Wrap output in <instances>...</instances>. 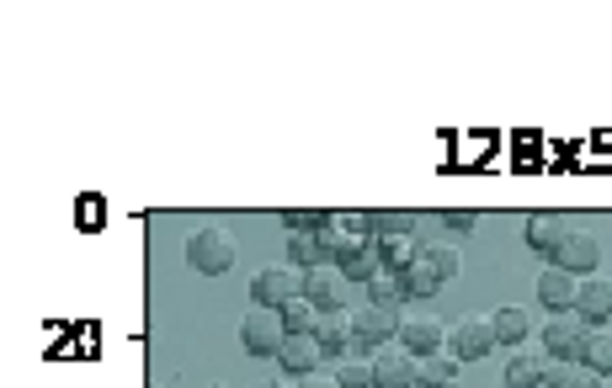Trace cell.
I'll list each match as a JSON object with an SVG mask.
<instances>
[{
    "instance_id": "obj_1",
    "label": "cell",
    "mask_w": 612,
    "mask_h": 388,
    "mask_svg": "<svg viewBox=\"0 0 612 388\" xmlns=\"http://www.w3.org/2000/svg\"><path fill=\"white\" fill-rule=\"evenodd\" d=\"M186 261L203 271V277H224V271L235 267V235L218 229V224L197 229V235L186 239Z\"/></svg>"
},
{
    "instance_id": "obj_2",
    "label": "cell",
    "mask_w": 612,
    "mask_h": 388,
    "mask_svg": "<svg viewBox=\"0 0 612 388\" xmlns=\"http://www.w3.org/2000/svg\"><path fill=\"white\" fill-rule=\"evenodd\" d=\"M591 330L576 309H565V314H554L549 325H544V346H549L554 362H586V346H591Z\"/></svg>"
},
{
    "instance_id": "obj_3",
    "label": "cell",
    "mask_w": 612,
    "mask_h": 388,
    "mask_svg": "<svg viewBox=\"0 0 612 388\" xmlns=\"http://www.w3.org/2000/svg\"><path fill=\"white\" fill-rule=\"evenodd\" d=\"M282 341H288V325H282L277 309H250V314L240 320V346L250 352V357H277Z\"/></svg>"
},
{
    "instance_id": "obj_4",
    "label": "cell",
    "mask_w": 612,
    "mask_h": 388,
    "mask_svg": "<svg viewBox=\"0 0 612 388\" xmlns=\"http://www.w3.org/2000/svg\"><path fill=\"white\" fill-rule=\"evenodd\" d=\"M250 299H256V309H282V303L304 299V271H299V267L261 271V277L250 282Z\"/></svg>"
},
{
    "instance_id": "obj_5",
    "label": "cell",
    "mask_w": 612,
    "mask_h": 388,
    "mask_svg": "<svg viewBox=\"0 0 612 388\" xmlns=\"http://www.w3.org/2000/svg\"><path fill=\"white\" fill-rule=\"evenodd\" d=\"M554 267L576 271V277H591V271L602 267V239L591 235V229H570V235L559 239V250H554Z\"/></svg>"
},
{
    "instance_id": "obj_6",
    "label": "cell",
    "mask_w": 612,
    "mask_h": 388,
    "mask_svg": "<svg viewBox=\"0 0 612 388\" xmlns=\"http://www.w3.org/2000/svg\"><path fill=\"white\" fill-rule=\"evenodd\" d=\"M304 299L320 309V314H336V309H346V277H341V267H331V261H320V267L304 271Z\"/></svg>"
},
{
    "instance_id": "obj_7",
    "label": "cell",
    "mask_w": 612,
    "mask_h": 388,
    "mask_svg": "<svg viewBox=\"0 0 612 388\" xmlns=\"http://www.w3.org/2000/svg\"><path fill=\"white\" fill-rule=\"evenodd\" d=\"M352 335H357V346H389L399 335L395 309H384V303H357V309H352Z\"/></svg>"
},
{
    "instance_id": "obj_8",
    "label": "cell",
    "mask_w": 612,
    "mask_h": 388,
    "mask_svg": "<svg viewBox=\"0 0 612 388\" xmlns=\"http://www.w3.org/2000/svg\"><path fill=\"white\" fill-rule=\"evenodd\" d=\"M399 341L410 346V357H437L442 346H448V325L442 320H431V314H410V320H399Z\"/></svg>"
},
{
    "instance_id": "obj_9",
    "label": "cell",
    "mask_w": 612,
    "mask_h": 388,
    "mask_svg": "<svg viewBox=\"0 0 612 388\" xmlns=\"http://www.w3.org/2000/svg\"><path fill=\"white\" fill-rule=\"evenodd\" d=\"M448 346H453L459 362H480V357H490V346H495V325H490V320H459V325L448 330Z\"/></svg>"
},
{
    "instance_id": "obj_10",
    "label": "cell",
    "mask_w": 612,
    "mask_h": 388,
    "mask_svg": "<svg viewBox=\"0 0 612 388\" xmlns=\"http://www.w3.org/2000/svg\"><path fill=\"white\" fill-rule=\"evenodd\" d=\"M373 388H416V357L395 352V346H378L373 352Z\"/></svg>"
},
{
    "instance_id": "obj_11",
    "label": "cell",
    "mask_w": 612,
    "mask_h": 388,
    "mask_svg": "<svg viewBox=\"0 0 612 388\" xmlns=\"http://www.w3.org/2000/svg\"><path fill=\"white\" fill-rule=\"evenodd\" d=\"M576 299H581V277L565 267H549L544 277H538V303H549L554 314H565V309H576Z\"/></svg>"
},
{
    "instance_id": "obj_12",
    "label": "cell",
    "mask_w": 612,
    "mask_h": 388,
    "mask_svg": "<svg viewBox=\"0 0 612 388\" xmlns=\"http://www.w3.org/2000/svg\"><path fill=\"white\" fill-rule=\"evenodd\" d=\"M314 341H320L325 362L346 357V346H357V335H352V314H346V309H336V314H320V320H314Z\"/></svg>"
},
{
    "instance_id": "obj_13",
    "label": "cell",
    "mask_w": 612,
    "mask_h": 388,
    "mask_svg": "<svg viewBox=\"0 0 612 388\" xmlns=\"http://www.w3.org/2000/svg\"><path fill=\"white\" fill-rule=\"evenodd\" d=\"M576 314H581L586 325H608V320H612V282H608V277H581Z\"/></svg>"
},
{
    "instance_id": "obj_14",
    "label": "cell",
    "mask_w": 612,
    "mask_h": 388,
    "mask_svg": "<svg viewBox=\"0 0 612 388\" xmlns=\"http://www.w3.org/2000/svg\"><path fill=\"white\" fill-rule=\"evenodd\" d=\"M277 362H282V373L309 378V373L325 362V352H320V341H314V335H288V341H282V352H277Z\"/></svg>"
},
{
    "instance_id": "obj_15",
    "label": "cell",
    "mask_w": 612,
    "mask_h": 388,
    "mask_svg": "<svg viewBox=\"0 0 612 388\" xmlns=\"http://www.w3.org/2000/svg\"><path fill=\"white\" fill-rule=\"evenodd\" d=\"M565 235H570V218H565V213H527V245H533V250L554 256Z\"/></svg>"
},
{
    "instance_id": "obj_16",
    "label": "cell",
    "mask_w": 612,
    "mask_h": 388,
    "mask_svg": "<svg viewBox=\"0 0 612 388\" xmlns=\"http://www.w3.org/2000/svg\"><path fill=\"white\" fill-rule=\"evenodd\" d=\"M416 388H459V357L437 352L416 362Z\"/></svg>"
},
{
    "instance_id": "obj_17",
    "label": "cell",
    "mask_w": 612,
    "mask_h": 388,
    "mask_svg": "<svg viewBox=\"0 0 612 388\" xmlns=\"http://www.w3.org/2000/svg\"><path fill=\"white\" fill-rule=\"evenodd\" d=\"M544 388H602V373L591 362H549V384Z\"/></svg>"
},
{
    "instance_id": "obj_18",
    "label": "cell",
    "mask_w": 612,
    "mask_h": 388,
    "mask_svg": "<svg viewBox=\"0 0 612 388\" xmlns=\"http://www.w3.org/2000/svg\"><path fill=\"white\" fill-rule=\"evenodd\" d=\"M373 250H378V267H384V271H395V277H399L405 267H410L416 256H421V245H416L410 235H389V239H378Z\"/></svg>"
},
{
    "instance_id": "obj_19",
    "label": "cell",
    "mask_w": 612,
    "mask_h": 388,
    "mask_svg": "<svg viewBox=\"0 0 612 388\" xmlns=\"http://www.w3.org/2000/svg\"><path fill=\"white\" fill-rule=\"evenodd\" d=\"M437 288H442V277H437V271H431L421 256H416L410 267L399 271V293H405V299H431Z\"/></svg>"
},
{
    "instance_id": "obj_20",
    "label": "cell",
    "mask_w": 612,
    "mask_h": 388,
    "mask_svg": "<svg viewBox=\"0 0 612 388\" xmlns=\"http://www.w3.org/2000/svg\"><path fill=\"white\" fill-rule=\"evenodd\" d=\"M490 325H495V341H501V346H522V341H527V330H533V320H527V309L512 303V309H495V320H490Z\"/></svg>"
},
{
    "instance_id": "obj_21",
    "label": "cell",
    "mask_w": 612,
    "mask_h": 388,
    "mask_svg": "<svg viewBox=\"0 0 612 388\" xmlns=\"http://www.w3.org/2000/svg\"><path fill=\"white\" fill-rule=\"evenodd\" d=\"M544 384H549V362H538V357L506 362V388H544Z\"/></svg>"
},
{
    "instance_id": "obj_22",
    "label": "cell",
    "mask_w": 612,
    "mask_h": 388,
    "mask_svg": "<svg viewBox=\"0 0 612 388\" xmlns=\"http://www.w3.org/2000/svg\"><path fill=\"white\" fill-rule=\"evenodd\" d=\"M373 235H378V239L416 235V213H410V208H378V213H373Z\"/></svg>"
},
{
    "instance_id": "obj_23",
    "label": "cell",
    "mask_w": 612,
    "mask_h": 388,
    "mask_svg": "<svg viewBox=\"0 0 612 388\" xmlns=\"http://www.w3.org/2000/svg\"><path fill=\"white\" fill-rule=\"evenodd\" d=\"M277 314H282V325H288V335H314V320H320V309H314L309 299L282 303Z\"/></svg>"
},
{
    "instance_id": "obj_24",
    "label": "cell",
    "mask_w": 612,
    "mask_h": 388,
    "mask_svg": "<svg viewBox=\"0 0 612 388\" xmlns=\"http://www.w3.org/2000/svg\"><path fill=\"white\" fill-rule=\"evenodd\" d=\"M421 261H427L442 282H453V277H459V267H463V256L453 250V245H421Z\"/></svg>"
},
{
    "instance_id": "obj_25",
    "label": "cell",
    "mask_w": 612,
    "mask_h": 388,
    "mask_svg": "<svg viewBox=\"0 0 612 388\" xmlns=\"http://www.w3.org/2000/svg\"><path fill=\"white\" fill-rule=\"evenodd\" d=\"M331 218H336V213H325V208H282V224H288L293 235H320Z\"/></svg>"
},
{
    "instance_id": "obj_26",
    "label": "cell",
    "mask_w": 612,
    "mask_h": 388,
    "mask_svg": "<svg viewBox=\"0 0 612 388\" xmlns=\"http://www.w3.org/2000/svg\"><path fill=\"white\" fill-rule=\"evenodd\" d=\"M325 256H320V239L314 235H293L288 239V267H299V271H309V267H320Z\"/></svg>"
},
{
    "instance_id": "obj_27",
    "label": "cell",
    "mask_w": 612,
    "mask_h": 388,
    "mask_svg": "<svg viewBox=\"0 0 612 388\" xmlns=\"http://www.w3.org/2000/svg\"><path fill=\"white\" fill-rule=\"evenodd\" d=\"M586 362H591V367H597V373H602V378H608L612 373V330H591V346H586Z\"/></svg>"
},
{
    "instance_id": "obj_28",
    "label": "cell",
    "mask_w": 612,
    "mask_h": 388,
    "mask_svg": "<svg viewBox=\"0 0 612 388\" xmlns=\"http://www.w3.org/2000/svg\"><path fill=\"white\" fill-rule=\"evenodd\" d=\"M399 299H405V293H399V277H395V271H378V277L367 282V303H384V309H395Z\"/></svg>"
},
{
    "instance_id": "obj_29",
    "label": "cell",
    "mask_w": 612,
    "mask_h": 388,
    "mask_svg": "<svg viewBox=\"0 0 612 388\" xmlns=\"http://www.w3.org/2000/svg\"><path fill=\"white\" fill-rule=\"evenodd\" d=\"M341 388H373V362H336L331 373Z\"/></svg>"
},
{
    "instance_id": "obj_30",
    "label": "cell",
    "mask_w": 612,
    "mask_h": 388,
    "mask_svg": "<svg viewBox=\"0 0 612 388\" xmlns=\"http://www.w3.org/2000/svg\"><path fill=\"white\" fill-rule=\"evenodd\" d=\"M336 224L346 229V235H373V213H363V208H346V213H336Z\"/></svg>"
},
{
    "instance_id": "obj_31",
    "label": "cell",
    "mask_w": 612,
    "mask_h": 388,
    "mask_svg": "<svg viewBox=\"0 0 612 388\" xmlns=\"http://www.w3.org/2000/svg\"><path fill=\"white\" fill-rule=\"evenodd\" d=\"M442 218H448V229H459V235H469V229L480 224V213H474V208H448Z\"/></svg>"
},
{
    "instance_id": "obj_32",
    "label": "cell",
    "mask_w": 612,
    "mask_h": 388,
    "mask_svg": "<svg viewBox=\"0 0 612 388\" xmlns=\"http://www.w3.org/2000/svg\"><path fill=\"white\" fill-rule=\"evenodd\" d=\"M299 388H341L336 378H320V373H309V378H299Z\"/></svg>"
},
{
    "instance_id": "obj_33",
    "label": "cell",
    "mask_w": 612,
    "mask_h": 388,
    "mask_svg": "<svg viewBox=\"0 0 612 388\" xmlns=\"http://www.w3.org/2000/svg\"><path fill=\"white\" fill-rule=\"evenodd\" d=\"M608 325H612V320H608Z\"/></svg>"
}]
</instances>
